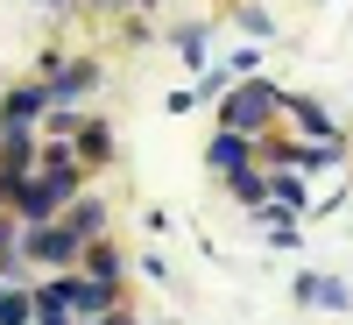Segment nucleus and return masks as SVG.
I'll return each mask as SVG.
<instances>
[{
    "instance_id": "obj_1",
    "label": "nucleus",
    "mask_w": 353,
    "mask_h": 325,
    "mask_svg": "<svg viewBox=\"0 0 353 325\" xmlns=\"http://www.w3.org/2000/svg\"><path fill=\"white\" fill-rule=\"evenodd\" d=\"M276 121H283V92H276L269 78H241L226 92V106H219V128L226 135H248V141H261Z\"/></svg>"
},
{
    "instance_id": "obj_2",
    "label": "nucleus",
    "mask_w": 353,
    "mask_h": 325,
    "mask_svg": "<svg viewBox=\"0 0 353 325\" xmlns=\"http://www.w3.org/2000/svg\"><path fill=\"white\" fill-rule=\"evenodd\" d=\"M78 233L64 219H43V226H21V262H43V269H78Z\"/></svg>"
},
{
    "instance_id": "obj_3",
    "label": "nucleus",
    "mask_w": 353,
    "mask_h": 325,
    "mask_svg": "<svg viewBox=\"0 0 353 325\" xmlns=\"http://www.w3.org/2000/svg\"><path fill=\"white\" fill-rule=\"evenodd\" d=\"M36 85L50 92V106H78V99H92V92H99V64H92V57H71V64L57 57V64H50Z\"/></svg>"
},
{
    "instance_id": "obj_4",
    "label": "nucleus",
    "mask_w": 353,
    "mask_h": 325,
    "mask_svg": "<svg viewBox=\"0 0 353 325\" xmlns=\"http://www.w3.org/2000/svg\"><path fill=\"white\" fill-rule=\"evenodd\" d=\"M283 121L297 128V135H311V141H339V121H332L311 92H283Z\"/></svg>"
},
{
    "instance_id": "obj_5",
    "label": "nucleus",
    "mask_w": 353,
    "mask_h": 325,
    "mask_svg": "<svg viewBox=\"0 0 353 325\" xmlns=\"http://www.w3.org/2000/svg\"><path fill=\"white\" fill-rule=\"evenodd\" d=\"M43 113H50V92H43V85H14V92L0 99V128H36Z\"/></svg>"
},
{
    "instance_id": "obj_6",
    "label": "nucleus",
    "mask_w": 353,
    "mask_h": 325,
    "mask_svg": "<svg viewBox=\"0 0 353 325\" xmlns=\"http://www.w3.org/2000/svg\"><path fill=\"white\" fill-rule=\"evenodd\" d=\"M248 163H254V141L219 128V135H212V149H205V170H212V177H233V170H248Z\"/></svg>"
},
{
    "instance_id": "obj_7",
    "label": "nucleus",
    "mask_w": 353,
    "mask_h": 325,
    "mask_svg": "<svg viewBox=\"0 0 353 325\" xmlns=\"http://www.w3.org/2000/svg\"><path fill=\"white\" fill-rule=\"evenodd\" d=\"M71 156H78L85 170L113 163V128H106V121H78V135H71Z\"/></svg>"
},
{
    "instance_id": "obj_8",
    "label": "nucleus",
    "mask_w": 353,
    "mask_h": 325,
    "mask_svg": "<svg viewBox=\"0 0 353 325\" xmlns=\"http://www.w3.org/2000/svg\"><path fill=\"white\" fill-rule=\"evenodd\" d=\"M78 276H92V283H121V248H113L106 233H99V241H85V248H78Z\"/></svg>"
},
{
    "instance_id": "obj_9",
    "label": "nucleus",
    "mask_w": 353,
    "mask_h": 325,
    "mask_svg": "<svg viewBox=\"0 0 353 325\" xmlns=\"http://www.w3.org/2000/svg\"><path fill=\"white\" fill-rule=\"evenodd\" d=\"M57 219H64V226L78 233V241H99V233H106V205L78 191V198H71V205H64V213H57Z\"/></svg>"
},
{
    "instance_id": "obj_10",
    "label": "nucleus",
    "mask_w": 353,
    "mask_h": 325,
    "mask_svg": "<svg viewBox=\"0 0 353 325\" xmlns=\"http://www.w3.org/2000/svg\"><path fill=\"white\" fill-rule=\"evenodd\" d=\"M28 297H36V311H28V325H78V311H71L64 297H57V283H36Z\"/></svg>"
},
{
    "instance_id": "obj_11",
    "label": "nucleus",
    "mask_w": 353,
    "mask_h": 325,
    "mask_svg": "<svg viewBox=\"0 0 353 325\" xmlns=\"http://www.w3.org/2000/svg\"><path fill=\"white\" fill-rule=\"evenodd\" d=\"M297 297H304V304H325V311H346V283H339V276H304Z\"/></svg>"
},
{
    "instance_id": "obj_12",
    "label": "nucleus",
    "mask_w": 353,
    "mask_h": 325,
    "mask_svg": "<svg viewBox=\"0 0 353 325\" xmlns=\"http://www.w3.org/2000/svg\"><path fill=\"white\" fill-rule=\"evenodd\" d=\"M226 191L241 198V205H269V177H261V170L248 163V170H233V177H226Z\"/></svg>"
},
{
    "instance_id": "obj_13",
    "label": "nucleus",
    "mask_w": 353,
    "mask_h": 325,
    "mask_svg": "<svg viewBox=\"0 0 353 325\" xmlns=\"http://www.w3.org/2000/svg\"><path fill=\"white\" fill-rule=\"evenodd\" d=\"M176 50H184V64H198V71H212V36L191 21V28H176Z\"/></svg>"
},
{
    "instance_id": "obj_14",
    "label": "nucleus",
    "mask_w": 353,
    "mask_h": 325,
    "mask_svg": "<svg viewBox=\"0 0 353 325\" xmlns=\"http://www.w3.org/2000/svg\"><path fill=\"white\" fill-rule=\"evenodd\" d=\"M28 311H36V297L21 283H0V325H28Z\"/></svg>"
},
{
    "instance_id": "obj_15",
    "label": "nucleus",
    "mask_w": 353,
    "mask_h": 325,
    "mask_svg": "<svg viewBox=\"0 0 353 325\" xmlns=\"http://www.w3.org/2000/svg\"><path fill=\"white\" fill-rule=\"evenodd\" d=\"M0 276H21V219H0Z\"/></svg>"
},
{
    "instance_id": "obj_16",
    "label": "nucleus",
    "mask_w": 353,
    "mask_h": 325,
    "mask_svg": "<svg viewBox=\"0 0 353 325\" xmlns=\"http://www.w3.org/2000/svg\"><path fill=\"white\" fill-rule=\"evenodd\" d=\"M78 121H85L78 106H50V113H43V128H50V141H64V149H71V135H78Z\"/></svg>"
},
{
    "instance_id": "obj_17",
    "label": "nucleus",
    "mask_w": 353,
    "mask_h": 325,
    "mask_svg": "<svg viewBox=\"0 0 353 325\" xmlns=\"http://www.w3.org/2000/svg\"><path fill=\"white\" fill-rule=\"evenodd\" d=\"M78 325H134L128 311H99V318H78Z\"/></svg>"
},
{
    "instance_id": "obj_18",
    "label": "nucleus",
    "mask_w": 353,
    "mask_h": 325,
    "mask_svg": "<svg viewBox=\"0 0 353 325\" xmlns=\"http://www.w3.org/2000/svg\"><path fill=\"white\" fill-rule=\"evenodd\" d=\"M0 205H8V177H0Z\"/></svg>"
},
{
    "instance_id": "obj_19",
    "label": "nucleus",
    "mask_w": 353,
    "mask_h": 325,
    "mask_svg": "<svg viewBox=\"0 0 353 325\" xmlns=\"http://www.w3.org/2000/svg\"><path fill=\"white\" fill-rule=\"evenodd\" d=\"M43 8H64V0H43Z\"/></svg>"
}]
</instances>
